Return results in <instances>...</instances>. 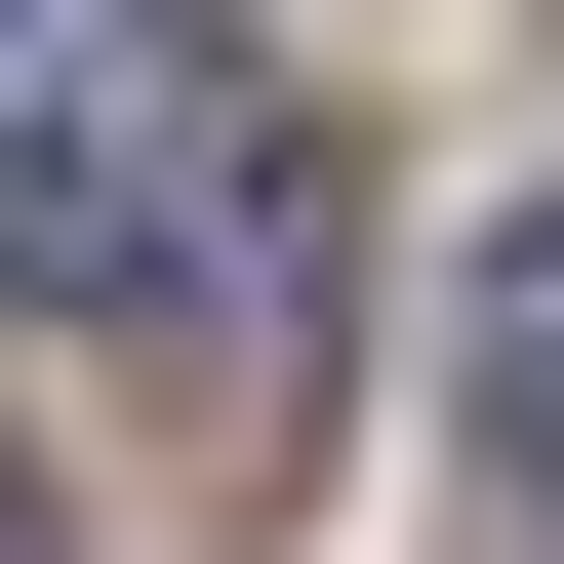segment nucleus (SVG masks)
Wrapping results in <instances>:
<instances>
[{
    "instance_id": "1",
    "label": "nucleus",
    "mask_w": 564,
    "mask_h": 564,
    "mask_svg": "<svg viewBox=\"0 0 564 564\" xmlns=\"http://www.w3.org/2000/svg\"><path fill=\"white\" fill-rule=\"evenodd\" d=\"M323 282H364V162H323L282 41L121 0V41L0 82V323H82V364H162L202 444H282V403H323Z\"/></svg>"
},
{
    "instance_id": "2",
    "label": "nucleus",
    "mask_w": 564,
    "mask_h": 564,
    "mask_svg": "<svg viewBox=\"0 0 564 564\" xmlns=\"http://www.w3.org/2000/svg\"><path fill=\"white\" fill-rule=\"evenodd\" d=\"M484 444L564 484V202H524V242H484Z\"/></svg>"
},
{
    "instance_id": "3",
    "label": "nucleus",
    "mask_w": 564,
    "mask_h": 564,
    "mask_svg": "<svg viewBox=\"0 0 564 564\" xmlns=\"http://www.w3.org/2000/svg\"><path fill=\"white\" fill-rule=\"evenodd\" d=\"M0 564H41V484H0Z\"/></svg>"
}]
</instances>
